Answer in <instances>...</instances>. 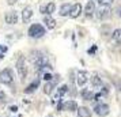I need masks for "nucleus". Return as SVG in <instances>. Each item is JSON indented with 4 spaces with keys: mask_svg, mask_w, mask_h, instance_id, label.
<instances>
[{
    "mask_svg": "<svg viewBox=\"0 0 121 117\" xmlns=\"http://www.w3.org/2000/svg\"><path fill=\"white\" fill-rule=\"evenodd\" d=\"M45 34V27L39 23H34L29 27V35L31 38H39Z\"/></svg>",
    "mask_w": 121,
    "mask_h": 117,
    "instance_id": "obj_1",
    "label": "nucleus"
},
{
    "mask_svg": "<svg viewBox=\"0 0 121 117\" xmlns=\"http://www.w3.org/2000/svg\"><path fill=\"white\" fill-rule=\"evenodd\" d=\"M0 82L4 84H11L14 82V72L11 68H6L0 72Z\"/></svg>",
    "mask_w": 121,
    "mask_h": 117,
    "instance_id": "obj_2",
    "label": "nucleus"
},
{
    "mask_svg": "<svg viewBox=\"0 0 121 117\" xmlns=\"http://www.w3.org/2000/svg\"><path fill=\"white\" fill-rule=\"evenodd\" d=\"M17 71H18V74H19L21 80H25V79H26V75H27V69H26V64H25V59H23V57H19V59H18Z\"/></svg>",
    "mask_w": 121,
    "mask_h": 117,
    "instance_id": "obj_3",
    "label": "nucleus"
},
{
    "mask_svg": "<svg viewBox=\"0 0 121 117\" xmlns=\"http://www.w3.org/2000/svg\"><path fill=\"white\" fill-rule=\"evenodd\" d=\"M110 12H112V11H110L109 6H101L97 11L94 12V14L97 15V18H98V19L104 21V19H106V18L110 17Z\"/></svg>",
    "mask_w": 121,
    "mask_h": 117,
    "instance_id": "obj_4",
    "label": "nucleus"
},
{
    "mask_svg": "<svg viewBox=\"0 0 121 117\" xmlns=\"http://www.w3.org/2000/svg\"><path fill=\"white\" fill-rule=\"evenodd\" d=\"M94 112L98 114V116L101 117H105V116H108L110 113V108L108 104H99V105H97L95 108H94Z\"/></svg>",
    "mask_w": 121,
    "mask_h": 117,
    "instance_id": "obj_5",
    "label": "nucleus"
},
{
    "mask_svg": "<svg viewBox=\"0 0 121 117\" xmlns=\"http://www.w3.org/2000/svg\"><path fill=\"white\" fill-rule=\"evenodd\" d=\"M88 80V74L86 72V71H79L76 75V83L79 87H82V86H84V84L87 83Z\"/></svg>",
    "mask_w": 121,
    "mask_h": 117,
    "instance_id": "obj_6",
    "label": "nucleus"
},
{
    "mask_svg": "<svg viewBox=\"0 0 121 117\" xmlns=\"http://www.w3.org/2000/svg\"><path fill=\"white\" fill-rule=\"evenodd\" d=\"M82 12H83L82 4H80V3H75L73 6H71V10H69V17H71V18H78Z\"/></svg>",
    "mask_w": 121,
    "mask_h": 117,
    "instance_id": "obj_7",
    "label": "nucleus"
},
{
    "mask_svg": "<svg viewBox=\"0 0 121 117\" xmlns=\"http://www.w3.org/2000/svg\"><path fill=\"white\" fill-rule=\"evenodd\" d=\"M4 19H6V23H8V25H15V23H18V14L15 11H7Z\"/></svg>",
    "mask_w": 121,
    "mask_h": 117,
    "instance_id": "obj_8",
    "label": "nucleus"
},
{
    "mask_svg": "<svg viewBox=\"0 0 121 117\" xmlns=\"http://www.w3.org/2000/svg\"><path fill=\"white\" fill-rule=\"evenodd\" d=\"M61 110L75 112V110H78V104L75 101H65L64 104H61Z\"/></svg>",
    "mask_w": 121,
    "mask_h": 117,
    "instance_id": "obj_9",
    "label": "nucleus"
},
{
    "mask_svg": "<svg viewBox=\"0 0 121 117\" xmlns=\"http://www.w3.org/2000/svg\"><path fill=\"white\" fill-rule=\"evenodd\" d=\"M84 15L87 18L90 17H93L94 15V12H95V4H94V1H91V0H88L87 1V4H86V7H84Z\"/></svg>",
    "mask_w": 121,
    "mask_h": 117,
    "instance_id": "obj_10",
    "label": "nucleus"
},
{
    "mask_svg": "<svg viewBox=\"0 0 121 117\" xmlns=\"http://www.w3.org/2000/svg\"><path fill=\"white\" fill-rule=\"evenodd\" d=\"M38 86H39V78H37V79H34L33 82H31V83L25 89V94H31V93H34V91L37 90Z\"/></svg>",
    "mask_w": 121,
    "mask_h": 117,
    "instance_id": "obj_11",
    "label": "nucleus"
},
{
    "mask_svg": "<svg viewBox=\"0 0 121 117\" xmlns=\"http://www.w3.org/2000/svg\"><path fill=\"white\" fill-rule=\"evenodd\" d=\"M31 17H33V10L30 8V7H26V8H23L22 11V19L25 23H27L30 19H31Z\"/></svg>",
    "mask_w": 121,
    "mask_h": 117,
    "instance_id": "obj_12",
    "label": "nucleus"
},
{
    "mask_svg": "<svg viewBox=\"0 0 121 117\" xmlns=\"http://www.w3.org/2000/svg\"><path fill=\"white\" fill-rule=\"evenodd\" d=\"M44 23L46 25V29H49V30L56 27V21L50 17V15H46V17L44 18Z\"/></svg>",
    "mask_w": 121,
    "mask_h": 117,
    "instance_id": "obj_13",
    "label": "nucleus"
},
{
    "mask_svg": "<svg viewBox=\"0 0 121 117\" xmlns=\"http://www.w3.org/2000/svg\"><path fill=\"white\" fill-rule=\"evenodd\" d=\"M69 10H71V4H69V3H64V4L60 7V15L61 17L69 15Z\"/></svg>",
    "mask_w": 121,
    "mask_h": 117,
    "instance_id": "obj_14",
    "label": "nucleus"
},
{
    "mask_svg": "<svg viewBox=\"0 0 121 117\" xmlns=\"http://www.w3.org/2000/svg\"><path fill=\"white\" fill-rule=\"evenodd\" d=\"M91 84L94 87H102V79L99 78V75L94 74L93 78H91Z\"/></svg>",
    "mask_w": 121,
    "mask_h": 117,
    "instance_id": "obj_15",
    "label": "nucleus"
},
{
    "mask_svg": "<svg viewBox=\"0 0 121 117\" xmlns=\"http://www.w3.org/2000/svg\"><path fill=\"white\" fill-rule=\"evenodd\" d=\"M78 114H79V117H90V116H91V112H90L88 108L82 106V108H79V109H78Z\"/></svg>",
    "mask_w": 121,
    "mask_h": 117,
    "instance_id": "obj_16",
    "label": "nucleus"
},
{
    "mask_svg": "<svg viewBox=\"0 0 121 117\" xmlns=\"http://www.w3.org/2000/svg\"><path fill=\"white\" fill-rule=\"evenodd\" d=\"M53 87H55V83L50 80V82H46L45 83V86H44V93L46 95H49V94H52V91H53Z\"/></svg>",
    "mask_w": 121,
    "mask_h": 117,
    "instance_id": "obj_17",
    "label": "nucleus"
},
{
    "mask_svg": "<svg viewBox=\"0 0 121 117\" xmlns=\"http://www.w3.org/2000/svg\"><path fill=\"white\" fill-rule=\"evenodd\" d=\"M82 97L84 101H91V100H94V93L90 91V90H83Z\"/></svg>",
    "mask_w": 121,
    "mask_h": 117,
    "instance_id": "obj_18",
    "label": "nucleus"
},
{
    "mask_svg": "<svg viewBox=\"0 0 121 117\" xmlns=\"http://www.w3.org/2000/svg\"><path fill=\"white\" fill-rule=\"evenodd\" d=\"M55 8H56V6H55V3H48V4H45V14L46 15H50V14H53L55 12Z\"/></svg>",
    "mask_w": 121,
    "mask_h": 117,
    "instance_id": "obj_19",
    "label": "nucleus"
},
{
    "mask_svg": "<svg viewBox=\"0 0 121 117\" xmlns=\"http://www.w3.org/2000/svg\"><path fill=\"white\" fill-rule=\"evenodd\" d=\"M112 38L116 42H121V29H116L113 34H112Z\"/></svg>",
    "mask_w": 121,
    "mask_h": 117,
    "instance_id": "obj_20",
    "label": "nucleus"
},
{
    "mask_svg": "<svg viewBox=\"0 0 121 117\" xmlns=\"http://www.w3.org/2000/svg\"><path fill=\"white\" fill-rule=\"evenodd\" d=\"M67 91H68V86H67V84H64V86H61L60 89H59L57 94L60 95V97H63L64 94H67Z\"/></svg>",
    "mask_w": 121,
    "mask_h": 117,
    "instance_id": "obj_21",
    "label": "nucleus"
},
{
    "mask_svg": "<svg viewBox=\"0 0 121 117\" xmlns=\"http://www.w3.org/2000/svg\"><path fill=\"white\" fill-rule=\"evenodd\" d=\"M97 1H98L101 6H110L114 0H97Z\"/></svg>",
    "mask_w": 121,
    "mask_h": 117,
    "instance_id": "obj_22",
    "label": "nucleus"
},
{
    "mask_svg": "<svg viewBox=\"0 0 121 117\" xmlns=\"http://www.w3.org/2000/svg\"><path fill=\"white\" fill-rule=\"evenodd\" d=\"M44 79L46 82H50V80L53 79V76H52V74H44Z\"/></svg>",
    "mask_w": 121,
    "mask_h": 117,
    "instance_id": "obj_23",
    "label": "nucleus"
},
{
    "mask_svg": "<svg viewBox=\"0 0 121 117\" xmlns=\"http://www.w3.org/2000/svg\"><path fill=\"white\" fill-rule=\"evenodd\" d=\"M6 50H7V46H1V45H0V59H1L3 56H4Z\"/></svg>",
    "mask_w": 121,
    "mask_h": 117,
    "instance_id": "obj_24",
    "label": "nucleus"
},
{
    "mask_svg": "<svg viewBox=\"0 0 121 117\" xmlns=\"http://www.w3.org/2000/svg\"><path fill=\"white\" fill-rule=\"evenodd\" d=\"M10 109H11V112H17V110H18V106H15V105H14V106H11Z\"/></svg>",
    "mask_w": 121,
    "mask_h": 117,
    "instance_id": "obj_25",
    "label": "nucleus"
},
{
    "mask_svg": "<svg viewBox=\"0 0 121 117\" xmlns=\"http://www.w3.org/2000/svg\"><path fill=\"white\" fill-rule=\"evenodd\" d=\"M39 10H41V12H42V14H45V4H44V6H41V8H39Z\"/></svg>",
    "mask_w": 121,
    "mask_h": 117,
    "instance_id": "obj_26",
    "label": "nucleus"
},
{
    "mask_svg": "<svg viewBox=\"0 0 121 117\" xmlns=\"http://www.w3.org/2000/svg\"><path fill=\"white\" fill-rule=\"evenodd\" d=\"M15 1H17V0H8V4H10V6H12Z\"/></svg>",
    "mask_w": 121,
    "mask_h": 117,
    "instance_id": "obj_27",
    "label": "nucleus"
},
{
    "mask_svg": "<svg viewBox=\"0 0 121 117\" xmlns=\"http://www.w3.org/2000/svg\"><path fill=\"white\" fill-rule=\"evenodd\" d=\"M118 12H120V17H121V7L118 8Z\"/></svg>",
    "mask_w": 121,
    "mask_h": 117,
    "instance_id": "obj_28",
    "label": "nucleus"
},
{
    "mask_svg": "<svg viewBox=\"0 0 121 117\" xmlns=\"http://www.w3.org/2000/svg\"><path fill=\"white\" fill-rule=\"evenodd\" d=\"M46 117H53V116H52V114H48V116H46Z\"/></svg>",
    "mask_w": 121,
    "mask_h": 117,
    "instance_id": "obj_29",
    "label": "nucleus"
},
{
    "mask_svg": "<svg viewBox=\"0 0 121 117\" xmlns=\"http://www.w3.org/2000/svg\"><path fill=\"white\" fill-rule=\"evenodd\" d=\"M91 1H95V0H91Z\"/></svg>",
    "mask_w": 121,
    "mask_h": 117,
    "instance_id": "obj_30",
    "label": "nucleus"
}]
</instances>
